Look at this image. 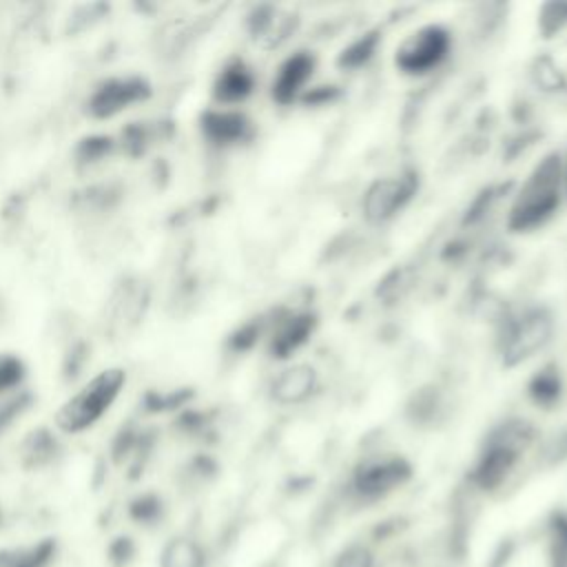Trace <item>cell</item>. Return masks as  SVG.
<instances>
[{
    "label": "cell",
    "instance_id": "cell-1",
    "mask_svg": "<svg viewBox=\"0 0 567 567\" xmlns=\"http://www.w3.org/2000/svg\"><path fill=\"white\" fill-rule=\"evenodd\" d=\"M534 439L536 427L527 419L512 416L494 425L481 443L478 454L467 472L470 485L481 494L498 492L512 478Z\"/></svg>",
    "mask_w": 567,
    "mask_h": 567
},
{
    "label": "cell",
    "instance_id": "cell-2",
    "mask_svg": "<svg viewBox=\"0 0 567 567\" xmlns=\"http://www.w3.org/2000/svg\"><path fill=\"white\" fill-rule=\"evenodd\" d=\"M565 197V159L560 151H549L529 171L507 213L512 233L543 228L560 208Z\"/></svg>",
    "mask_w": 567,
    "mask_h": 567
},
{
    "label": "cell",
    "instance_id": "cell-3",
    "mask_svg": "<svg viewBox=\"0 0 567 567\" xmlns=\"http://www.w3.org/2000/svg\"><path fill=\"white\" fill-rule=\"evenodd\" d=\"M556 332V317L545 303H532L505 317L496 337V352L505 368H516L543 352Z\"/></svg>",
    "mask_w": 567,
    "mask_h": 567
},
{
    "label": "cell",
    "instance_id": "cell-4",
    "mask_svg": "<svg viewBox=\"0 0 567 567\" xmlns=\"http://www.w3.org/2000/svg\"><path fill=\"white\" fill-rule=\"evenodd\" d=\"M126 383L122 368H106L82 383L55 412V425L66 434H80L93 427L117 401Z\"/></svg>",
    "mask_w": 567,
    "mask_h": 567
},
{
    "label": "cell",
    "instance_id": "cell-5",
    "mask_svg": "<svg viewBox=\"0 0 567 567\" xmlns=\"http://www.w3.org/2000/svg\"><path fill=\"white\" fill-rule=\"evenodd\" d=\"M414 467L403 454L383 452L361 458L348 476V498L357 505H374L412 481Z\"/></svg>",
    "mask_w": 567,
    "mask_h": 567
},
{
    "label": "cell",
    "instance_id": "cell-6",
    "mask_svg": "<svg viewBox=\"0 0 567 567\" xmlns=\"http://www.w3.org/2000/svg\"><path fill=\"white\" fill-rule=\"evenodd\" d=\"M452 51V33L445 24L430 22L405 35L394 51V66L403 75H427L436 71Z\"/></svg>",
    "mask_w": 567,
    "mask_h": 567
},
{
    "label": "cell",
    "instance_id": "cell-7",
    "mask_svg": "<svg viewBox=\"0 0 567 567\" xmlns=\"http://www.w3.org/2000/svg\"><path fill=\"white\" fill-rule=\"evenodd\" d=\"M421 175L416 168H403L394 175L377 177L363 193L361 213L370 224H385L394 219L416 197Z\"/></svg>",
    "mask_w": 567,
    "mask_h": 567
},
{
    "label": "cell",
    "instance_id": "cell-8",
    "mask_svg": "<svg viewBox=\"0 0 567 567\" xmlns=\"http://www.w3.org/2000/svg\"><path fill=\"white\" fill-rule=\"evenodd\" d=\"M151 95V86L146 80L137 75L126 78H109L100 82L86 100V113L95 120L113 117L120 111L128 109L135 102H142Z\"/></svg>",
    "mask_w": 567,
    "mask_h": 567
},
{
    "label": "cell",
    "instance_id": "cell-9",
    "mask_svg": "<svg viewBox=\"0 0 567 567\" xmlns=\"http://www.w3.org/2000/svg\"><path fill=\"white\" fill-rule=\"evenodd\" d=\"M317 71V55L308 49H299L284 58L275 71L270 82V97L272 102L288 106L308 91V82Z\"/></svg>",
    "mask_w": 567,
    "mask_h": 567
},
{
    "label": "cell",
    "instance_id": "cell-10",
    "mask_svg": "<svg viewBox=\"0 0 567 567\" xmlns=\"http://www.w3.org/2000/svg\"><path fill=\"white\" fill-rule=\"evenodd\" d=\"M199 128L204 137L215 146H237L255 135V122L239 109L215 106L206 109L199 117Z\"/></svg>",
    "mask_w": 567,
    "mask_h": 567
},
{
    "label": "cell",
    "instance_id": "cell-11",
    "mask_svg": "<svg viewBox=\"0 0 567 567\" xmlns=\"http://www.w3.org/2000/svg\"><path fill=\"white\" fill-rule=\"evenodd\" d=\"M317 315L310 310L286 312L281 319L275 321V328L268 337V354L272 359H288L299 348H303L317 330Z\"/></svg>",
    "mask_w": 567,
    "mask_h": 567
},
{
    "label": "cell",
    "instance_id": "cell-12",
    "mask_svg": "<svg viewBox=\"0 0 567 567\" xmlns=\"http://www.w3.org/2000/svg\"><path fill=\"white\" fill-rule=\"evenodd\" d=\"M257 86L255 69L244 58H230L224 62V66L217 71L213 80L210 95L219 106L235 109L237 104L246 102Z\"/></svg>",
    "mask_w": 567,
    "mask_h": 567
},
{
    "label": "cell",
    "instance_id": "cell-13",
    "mask_svg": "<svg viewBox=\"0 0 567 567\" xmlns=\"http://www.w3.org/2000/svg\"><path fill=\"white\" fill-rule=\"evenodd\" d=\"M319 388V372L310 363H292L284 368L270 383V394L281 405H299Z\"/></svg>",
    "mask_w": 567,
    "mask_h": 567
},
{
    "label": "cell",
    "instance_id": "cell-14",
    "mask_svg": "<svg viewBox=\"0 0 567 567\" xmlns=\"http://www.w3.org/2000/svg\"><path fill=\"white\" fill-rule=\"evenodd\" d=\"M536 540L545 567H567V507H556L545 516Z\"/></svg>",
    "mask_w": 567,
    "mask_h": 567
},
{
    "label": "cell",
    "instance_id": "cell-15",
    "mask_svg": "<svg viewBox=\"0 0 567 567\" xmlns=\"http://www.w3.org/2000/svg\"><path fill=\"white\" fill-rule=\"evenodd\" d=\"M565 392V379L560 372V365L554 361H547L540 365L529 379H527V396L538 408H554Z\"/></svg>",
    "mask_w": 567,
    "mask_h": 567
},
{
    "label": "cell",
    "instance_id": "cell-16",
    "mask_svg": "<svg viewBox=\"0 0 567 567\" xmlns=\"http://www.w3.org/2000/svg\"><path fill=\"white\" fill-rule=\"evenodd\" d=\"M206 549L195 538H173L159 554V567H206Z\"/></svg>",
    "mask_w": 567,
    "mask_h": 567
},
{
    "label": "cell",
    "instance_id": "cell-17",
    "mask_svg": "<svg viewBox=\"0 0 567 567\" xmlns=\"http://www.w3.org/2000/svg\"><path fill=\"white\" fill-rule=\"evenodd\" d=\"M379 44H381V31L379 29L365 31L339 51L334 64L343 71H357V69L365 66L377 55Z\"/></svg>",
    "mask_w": 567,
    "mask_h": 567
},
{
    "label": "cell",
    "instance_id": "cell-18",
    "mask_svg": "<svg viewBox=\"0 0 567 567\" xmlns=\"http://www.w3.org/2000/svg\"><path fill=\"white\" fill-rule=\"evenodd\" d=\"M328 567H379L377 549L365 538L350 540L332 554Z\"/></svg>",
    "mask_w": 567,
    "mask_h": 567
},
{
    "label": "cell",
    "instance_id": "cell-19",
    "mask_svg": "<svg viewBox=\"0 0 567 567\" xmlns=\"http://www.w3.org/2000/svg\"><path fill=\"white\" fill-rule=\"evenodd\" d=\"M27 368L24 361L18 354L2 352L0 354V396H7L9 392L18 390L20 383L24 381Z\"/></svg>",
    "mask_w": 567,
    "mask_h": 567
},
{
    "label": "cell",
    "instance_id": "cell-20",
    "mask_svg": "<svg viewBox=\"0 0 567 567\" xmlns=\"http://www.w3.org/2000/svg\"><path fill=\"white\" fill-rule=\"evenodd\" d=\"M567 27V2H547L538 11V29L545 38L560 33Z\"/></svg>",
    "mask_w": 567,
    "mask_h": 567
},
{
    "label": "cell",
    "instance_id": "cell-21",
    "mask_svg": "<svg viewBox=\"0 0 567 567\" xmlns=\"http://www.w3.org/2000/svg\"><path fill=\"white\" fill-rule=\"evenodd\" d=\"M162 516V503L153 494H144L131 503V518L137 523H155Z\"/></svg>",
    "mask_w": 567,
    "mask_h": 567
},
{
    "label": "cell",
    "instance_id": "cell-22",
    "mask_svg": "<svg viewBox=\"0 0 567 567\" xmlns=\"http://www.w3.org/2000/svg\"><path fill=\"white\" fill-rule=\"evenodd\" d=\"M135 556V545L131 538L120 536L109 545V560L113 567H126Z\"/></svg>",
    "mask_w": 567,
    "mask_h": 567
},
{
    "label": "cell",
    "instance_id": "cell-23",
    "mask_svg": "<svg viewBox=\"0 0 567 567\" xmlns=\"http://www.w3.org/2000/svg\"><path fill=\"white\" fill-rule=\"evenodd\" d=\"M259 332H261L259 323H246V326H241V328L233 334L230 343H233L235 350H246V348H250V346L259 339Z\"/></svg>",
    "mask_w": 567,
    "mask_h": 567
},
{
    "label": "cell",
    "instance_id": "cell-24",
    "mask_svg": "<svg viewBox=\"0 0 567 567\" xmlns=\"http://www.w3.org/2000/svg\"><path fill=\"white\" fill-rule=\"evenodd\" d=\"M24 403H27V399L22 394L0 401V432L16 419V414L22 410Z\"/></svg>",
    "mask_w": 567,
    "mask_h": 567
},
{
    "label": "cell",
    "instance_id": "cell-25",
    "mask_svg": "<svg viewBox=\"0 0 567 567\" xmlns=\"http://www.w3.org/2000/svg\"><path fill=\"white\" fill-rule=\"evenodd\" d=\"M565 199H567V171H565Z\"/></svg>",
    "mask_w": 567,
    "mask_h": 567
}]
</instances>
